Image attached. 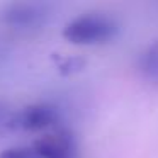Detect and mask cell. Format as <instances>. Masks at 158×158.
Wrapping results in <instances>:
<instances>
[{
	"label": "cell",
	"instance_id": "cell-5",
	"mask_svg": "<svg viewBox=\"0 0 158 158\" xmlns=\"http://www.w3.org/2000/svg\"><path fill=\"white\" fill-rule=\"evenodd\" d=\"M136 70L143 80L158 85V39L144 46L136 58Z\"/></svg>",
	"mask_w": 158,
	"mask_h": 158
},
{
	"label": "cell",
	"instance_id": "cell-1",
	"mask_svg": "<svg viewBox=\"0 0 158 158\" xmlns=\"http://www.w3.org/2000/svg\"><path fill=\"white\" fill-rule=\"evenodd\" d=\"M119 24L102 12H87L68 21L63 27V38L73 44H102L114 38Z\"/></svg>",
	"mask_w": 158,
	"mask_h": 158
},
{
	"label": "cell",
	"instance_id": "cell-6",
	"mask_svg": "<svg viewBox=\"0 0 158 158\" xmlns=\"http://www.w3.org/2000/svg\"><path fill=\"white\" fill-rule=\"evenodd\" d=\"M0 158H39L32 144H22V146H10L0 151Z\"/></svg>",
	"mask_w": 158,
	"mask_h": 158
},
{
	"label": "cell",
	"instance_id": "cell-2",
	"mask_svg": "<svg viewBox=\"0 0 158 158\" xmlns=\"http://www.w3.org/2000/svg\"><path fill=\"white\" fill-rule=\"evenodd\" d=\"M49 17L48 5L39 2H12L0 10V21L17 31H32L46 24Z\"/></svg>",
	"mask_w": 158,
	"mask_h": 158
},
{
	"label": "cell",
	"instance_id": "cell-7",
	"mask_svg": "<svg viewBox=\"0 0 158 158\" xmlns=\"http://www.w3.org/2000/svg\"><path fill=\"white\" fill-rule=\"evenodd\" d=\"M14 116L15 110H10L0 102V129H14Z\"/></svg>",
	"mask_w": 158,
	"mask_h": 158
},
{
	"label": "cell",
	"instance_id": "cell-3",
	"mask_svg": "<svg viewBox=\"0 0 158 158\" xmlns=\"http://www.w3.org/2000/svg\"><path fill=\"white\" fill-rule=\"evenodd\" d=\"M58 109L48 102H36L15 110L14 129L43 131L58 123Z\"/></svg>",
	"mask_w": 158,
	"mask_h": 158
},
{
	"label": "cell",
	"instance_id": "cell-4",
	"mask_svg": "<svg viewBox=\"0 0 158 158\" xmlns=\"http://www.w3.org/2000/svg\"><path fill=\"white\" fill-rule=\"evenodd\" d=\"M39 158H75L77 146L73 136L66 131L44 134L32 143Z\"/></svg>",
	"mask_w": 158,
	"mask_h": 158
}]
</instances>
